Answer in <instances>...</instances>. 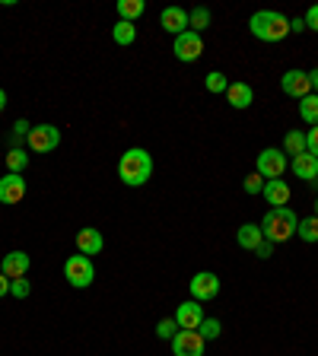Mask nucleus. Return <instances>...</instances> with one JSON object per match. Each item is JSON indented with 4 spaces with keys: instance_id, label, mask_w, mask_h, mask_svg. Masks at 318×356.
<instances>
[{
    "instance_id": "obj_1",
    "label": "nucleus",
    "mask_w": 318,
    "mask_h": 356,
    "mask_svg": "<svg viewBox=\"0 0 318 356\" xmlns=\"http://www.w3.org/2000/svg\"><path fill=\"white\" fill-rule=\"evenodd\" d=\"M153 175V156L147 153L143 147H131L121 153L118 159V178L125 181L127 188H141L150 181Z\"/></svg>"
},
{
    "instance_id": "obj_2",
    "label": "nucleus",
    "mask_w": 318,
    "mask_h": 356,
    "mask_svg": "<svg viewBox=\"0 0 318 356\" xmlns=\"http://www.w3.org/2000/svg\"><path fill=\"white\" fill-rule=\"evenodd\" d=\"M299 216L293 213V207H271L261 220V232H264L267 242H287V238L296 236Z\"/></svg>"
},
{
    "instance_id": "obj_3",
    "label": "nucleus",
    "mask_w": 318,
    "mask_h": 356,
    "mask_svg": "<svg viewBox=\"0 0 318 356\" xmlns=\"http://www.w3.org/2000/svg\"><path fill=\"white\" fill-rule=\"evenodd\" d=\"M248 32L261 42H280V38L289 35V19L277 10H258L248 19Z\"/></svg>"
},
{
    "instance_id": "obj_4",
    "label": "nucleus",
    "mask_w": 318,
    "mask_h": 356,
    "mask_svg": "<svg viewBox=\"0 0 318 356\" xmlns=\"http://www.w3.org/2000/svg\"><path fill=\"white\" fill-rule=\"evenodd\" d=\"M64 280L74 289H86L96 280V267H93V261H89L86 254H70V258L64 261Z\"/></svg>"
},
{
    "instance_id": "obj_5",
    "label": "nucleus",
    "mask_w": 318,
    "mask_h": 356,
    "mask_svg": "<svg viewBox=\"0 0 318 356\" xmlns=\"http://www.w3.org/2000/svg\"><path fill=\"white\" fill-rule=\"evenodd\" d=\"M26 143H29L32 153H51L61 143V131L54 124H35L29 131V137H26Z\"/></svg>"
},
{
    "instance_id": "obj_6",
    "label": "nucleus",
    "mask_w": 318,
    "mask_h": 356,
    "mask_svg": "<svg viewBox=\"0 0 318 356\" xmlns=\"http://www.w3.org/2000/svg\"><path fill=\"white\" fill-rule=\"evenodd\" d=\"M172 51H175V58L182 60V64H194V60L204 54V38L198 35V32H182V35H175V44H172Z\"/></svg>"
},
{
    "instance_id": "obj_7",
    "label": "nucleus",
    "mask_w": 318,
    "mask_h": 356,
    "mask_svg": "<svg viewBox=\"0 0 318 356\" xmlns=\"http://www.w3.org/2000/svg\"><path fill=\"white\" fill-rule=\"evenodd\" d=\"M188 289H191V299L198 302H210V299L220 296V277L210 274V270H200L188 280Z\"/></svg>"
},
{
    "instance_id": "obj_8",
    "label": "nucleus",
    "mask_w": 318,
    "mask_h": 356,
    "mask_svg": "<svg viewBox=\"0 0 318 356\" xmlns=\"http://www.w3.org/2000/svg\"><path fill=\"white\" fill-rule=\"evenodd\" d=\"M283 172H287V153L277 147L261 149L258 153V175L271 181V178H280Z\"/></svg>"
},
{
    "instance_id": "obj_9",
    "label": "nucleus",
    "mask_w": 318,
    "mask_h": 356,
    "mask_svg": "<svg viewBox=\"0 0 318 356\" xmlns=\"http://www.w3.org/2000/svg\"><path fill=\"white\" fill-rule=\"evenodd\" d=\"M172 318L178 321V331H198L200 321L207 318V315H204V305H200L198 299H185V302L175 309Z\"/></svg>"
},
{
    "instance_id": "obj_10",
    "label": "nucleus",
    "mask_w": 318,
    "mask_h": 356,
    "mask_svg": "<svg viewBox=\"0 0 318 356\" xmlns=\"http://www.w3.org/2000/svg\"><path fill=\"white\" fill-rule=\"evenodd\" d=\"M207 341L200 337V331H178L172 337V353L175 356H204Z\"/></svg>"
},
{
    "instance_id": "obj_11",
    "label": "nucleus",
    "mask_w": 318,
    "mask_h": 356,
    "mask_svg": "<svg viewBox=\"0 0 318 356\" xmlns=\"http://www.w3.org/2000/svg\"><path fill=\"white\" fill-rule=\"evenodd\" d=\"M26 191H29V185L16 172H7V175L0 178V204H19L26 197Z\"/></svg>"
},
{
    "instance_id": "obj_12",
    "label": "nucleus",
    "mask_w": 318,
    "mask_h": 356,
    "mask_svg": "<svg viewBox=\"0 0 318 356\" xmlns=\"http://www.w3.org/2000/svg\"><path fill=\"white\" fill-rule=\"evenodd\" d=\"M280 89L287 92V96H293V99H305V96H312L309 74H305V70H287V74L280 76Z\"/></svg>"
},
{
    "instance_id": "obj_13",
    "label": "nucleus",
    "mask_w": 318,
    "mask_h": 356,
    "mask_svg": "<svg viewBox=\"0 0 318 356\" xmlns=\"http://www.w3.org/2000/svg\"><path fill=\"white\" fill-rule=\"evenodd\" d=\"M32 270V258L26 252H10L0 261V274H7L10 280H22Z\"/></svg>"
},
{
    "instance_id": "obj_14",
    "label": "nucleus",
    "mask_w": 318,
    "mask_h": 356,
    "mask_svg": "<svg viewBox=\"0 0 318 356\" xmlns=\"http://www.w3.org/2000/svg\"><path fill=\"white\" fill-rule=\"evenodd\" d=\"M264 200L271 204V207H289V197H293V191H289V185L283 181V178H271V181H264Z\"/></svg>"
},
{
    "instance_id": "obj_15",
    "label": "nucleus",
    "mask_w": 318,
    "mask_h": 356,
    "mask_svg": "<svg viewBox=\"0 0 318 356\" xmlns=\"http://www.w3.org/2000/svg\"><path fill=\"white\" fill-rule=\"evenodd\" d=\"M105 248V238H102V232L99 229H93V226H86V229H80L77 232V252L80 254H99Z\"/></svg>"
},
{
    "instance_id": "obj_16",
    "label": "nucleus",
    "mask_w": 318,
    "mask_h": 356,
    "mask_svg": "<svg viewBox=\"0 0 318 356\" xmlns=\"http://www.w3.org/2000/svg\"><path fill=\"white\" fill-rule=\"evenodd\" d=\"M159 22H163V29L172 32V35H182V32H188V13L182 7H166L163 16H159Z\"/></svg>"
},
{
    "instance_id": "obj_17",
    "label": "nucleus",
    "mask_w": 318,
    "mask_h": 356,
    "mask_svg": "<svg viewBox=\"0 0 318 356\" xmlns=\"http://www.w3.org/2000/svg\"><path fill=\"white\" fill-rule=\"evenodd\" d=\"M289 169L296 172L303 181H318V159L312 153H303V156H293L289 159Z\"/></svg>"
},
{
    "instance_id": "obj_18",
    "label": "nucleus",
    "mask_w": 318,
    "mask_h": 356,
    "mask_svg": "<svg viewBox=\"0 0 318 356\" xmlns=\"http://www.w3.org/2000/svg\"><path fill=\"white\" fill-rule=\"evenodd\" d=\"M236 242H239V248H245V252H255V248L264 242V232H261L258 222H245V226H239Z\"/></svg>"
},
{
    "instance_id": "obj_19",
    "label": "nucleus",
    "mask_w": 318,
    "mask_h": 356,
    "mask_svg": "<svg viewBox=\"0 0 318 356\" xmlns=\"http://www.w3.org/2000/svg\"><path fill=\"white\" fill-rule=\"evenodd\" d=\"M226 99H230L232 108H248V105L255 102V89L248 86V83H230V89H226Z\"/></svg>"
},
{
    "instance_id": "obj_20",
    "label": "nucleus",
    "mask_w": 318,
    "mask_h": 356,
    "mask_svg": "<svg viewBox=\"0 0 318 356\" xmlns=\"http://www.w3.org/2000/svg\"><path fill=\"white\" fill-rule=\"evenodd\" d=\"M143 10H147L143 0H118V16L125 22H137L143 16Z\"/></svg>"
},
{
    "instance_id": "obj_21",
    "label": "nucleus",
    "mask_w": 318,
    "mask_h": 356,
    "mask_svg": "<svg viewBox=\"0 0 318 356\" xmlns=\"http://www.w3.org/2000/svg\"><path fill=\"white\" fill-rule=\"evenodd\" d=\"M283 153L293 159V156H303L305 153V134L303 131H287L283 137Z\"/></svg>"
},
{
    "instance_id": "obj_22",
    "label": "nucleus",
    "mask_w": 318,
    "mask_h": 356,
    "mask_svg": "<svg viewBox=\"0 0 318 356\" xmlns=\"http://www.w3.org/2000/svg\"><path fill=\"white\" fill-rule=\"evenodd\" d=\"M210 19H214V16H210V10L207 7H194L191 13H188V29L191 32H204V29H210Z\"/></svg>"
},
{
    "instance_id": "obj_23",
    "label": "nucleus",
    "mask_w": 318,
    "mask_h": 356,
    "mask_svg": "<svg viewBox=\"0 0 318 356\" xmlns=\"http://www.w3.org/2000/svg\"><path fill=\"white\" fill-rule=\"evenodd\" d=\"M299 118H303L305 124H312V127L318 124V96L315 92L305 96V99H299Z\"/></svg>"
},
{
    "instance_id": "obj_24",
    "label": "nucleus",
    "mask_w": 318,
    "mask_h": 356,
    "mask_svg": "<svg viewBox=\"0 0 318 356\" xmlns=\"http://www.w3.org/2000/svg\"><path fill=\"white\" fill-rule=\"evenodd\" d=\"M111 38H115V44H134V38H137V26L118 19V26L111 29Z\"/></svg>"
},
{
    "instance_id": "obj_25",
    "label": "nucleus",
    "mask_w": 318,
    "mask_h": 356,
    "mask_svg": "<svg viewBox=\"0 0 318 356\" xmlns=\"http://www.w3.org/2000/svg\"><path fill=\"white\" fill-rule=\"evenodd\" d=\"M296 236L303 238V242L315 245V242H318V216H305V220H299Z\"/></svg>"
},
{
    "instance_id": "obj_26",
    "label": "nucleus",
    "mask_w": 318,
    "mask_h": 356,
    "mask_svg": "<svg viewBox=\"0 0 318 356\" xmlns=\"http://www.w3.org/2000/svg\"><path fill=\"white\" fill-rule=\"evenodd\" d=\"M7 172H16V175H22V169H26V165H29V153H26V149H7Z\"/></svg>"
},
{
    "instance_id": "obj_27",
    "label": "nucleus",
    "mask_w": 318,
    "mask_h": 356,
    "mask_svg": "<svg viewBox=\"0 0 318 356\" xmlns=\"http://www.w3.org/2000/svg\"><path fill=\"white\" fill-rule=\"evenodd\" d=\"M204 86H207V92H226L230 80H226V74H220V70H210V74L204 76Z\"/></svg>"
},
{
    "instance_id": "obj_28",
    "label": "nucleus",
    "mask_w": 318,
    "mask_h": 356,
    "mask_svg": "<svg viewBox=\"0 0 318 356\" xmlns=\"http://www.w3.org/2000/svg\"><path fill=\"white\" fill-rule=\"evenodd\" d=\"M198 331H200V337H204V341H216V337L223 334V325H220V318H204Z\"/></svg>"
},
{
    "instance_id": "obj_29",
    "label": "nucleus",
    "mask_w": 318,
    "mask_h": 356,
    "mask_svg": "<svg viewBox=\"0 0 318 356\" xmlns=\"http://www.w3.org/2000/svg\"><path fill=\"white\" fill-rule=\"evenodd\" d=\"M175 334H178V321L175 318H163L159 325H156V337H159V341H172Z\"/></svg>"
},
{
    "instance_id": "obj_30",
    "label": "nucleus",
    "mask_w": 318,
    "mask_h": 356,
    "mask_svg": "<svg viewBox=\"0 0 318 356\" xmlns=\"http://www.w3.org/2000/svg\"><path fill=\"white\" fill-rule=\"evenodd\" d=\"M32 293V283L22 277V280H13L10 283V296H16V299H26Z\"/></svg>"
},
{
    "instance_id": "obj_31",
    "label": "nucleus",
    "mask_w": 318,
    "mask_h": 356,
    "mask_svg": "<svg viewBox=\"0 0 318 356\" xmlns=\"http://www.w3.org/2000/svg\"><path fill=\"white\" fill-rule=\"evenodd\" d=\"M261 191H264V178L258 172H252V175L245 178V194H261Z\"/></svg>"
},
{
    "instance_id": "obj_32",
    "label": "nucleus",
    "mask_w": 318,
    "mask_h": 356,
    "mask_svg": "<svg viewBox=\"0 0 318 356\" xmlns=\"http://www.w3.org/2000/svg\"><path fill=\"white\" fill-rule=\"evenodd\" d=\"M305 153H312L318 159V124L312 127L309 134H305Z\"/></svg>"
},
{
    "instance_id": "obj_33",
    "label": "nucleus",
    "mask_w": 318,
    "mask_h": 356,
    "mask_svg": "<svg viewBox=\"0 0 318 356\" xmlns=\"http://www.w3.org/2000/svg\"><path fill=\"white\" fill-rule=\"evenodd\" d=\"M303 19H305V29L318 32V3H315V7H309V13H305Z\"/></svg>"
},
{
    "instance_id": "obj_34",
    "label": "nucleus",
    "mask_w": 318,
    "mask_h": 356,
    "mask_svg": "<svg viewBox=\"0 0 318 356\" xmlns=\"http://www.w3.org/2000/svg\"><path fill=\"white\" fill-rule=\"evenodd\" d=\"M29 131H32V124H29L26 118H19V121L13 124V137H29Z\"/></svg>"
},
{
    "instance_id": "obj_35",
    "label": "nucleus",
    "mask_w": 318,
    "mask_h": 356,
    "mask_svg": "<svg viewBox=\"0 0 318 356\" xmlns=\"http://www.w3.org/2000/svg\"><path fill=\"white\" fill-rule=\"evenodd\" d=\"M255 254H258V258H271V254H274V242H267L264 238V242L255 248Z\"/></svg>"
},
{
    "instance_id": "obj_36",
    "label": "nucleus",
    "mask_w": 318,
    "mask_h": 356,
    "mask_svg": "<svg viewBox=\"0 0 318 356\" xmlns=\"http://www.w3.org/2000/svg\"><path fill=\"white\" fill-rule=\"evenodd\" d=\"M10 283H13V280H10L7 274H0V299H3V296L10 293Z\"/></svg>"
},
{
    "instance_id": "obj_37",
    "label": "nucleus",
    "mask_w": 318,
    "mask_h": 356,
    "mask_svg": "<svg viewBox=\"0 0 318 356\" xmlns=\"http://www.w3.org/2000/svg\"><path fill=\"white\" fill-rule=\"evenodd\" d=\"M289 32H305V19H289Z\"/></svg>"
},
{
    "instance_id": "obj_38",
    "label": "nucleus",
    "mask_w": 318,
    "mask_h": 356,
    "mask_svg": "<svg viewBox=\"0 0 318 356\" xmlns=\"http://www.w3.org/2000/svg\"><path fill=\"white\" fill-rule=\"evenodd\" d=\"M309 83H312V92L318 96V67H315V70H309Z\"/></svg>"
},
{
    "instance_id": "obj_39",
    "label": "nucleus",
    "mask_w": 318,
    "mask_h": 356,
    "mask_svg": "<svg viewBox=\"0 0 318 356\" xmlns=\"http://www.w3.org/2000/svg\"><path fill=\"white\" fill-rule=\"evenodd\" d=\"M7 108V92H3V89H0V111Z\"/></svg>"
},
{
    "instance_id": "obj_40",
    "label": "nucleus",
    "mask_w": 318,
    "mask_h": 356,
    "mask_svg": "<svg viewBox=\"0 0 318 356\" xmlns=\"http://www.w3.org/2000/svg\"><path fill=\"white\" fill-rule=\"evenodd\" d=\"M312 216H318V200H315V213H312Z\"/></svg>"
}]
</instances>
